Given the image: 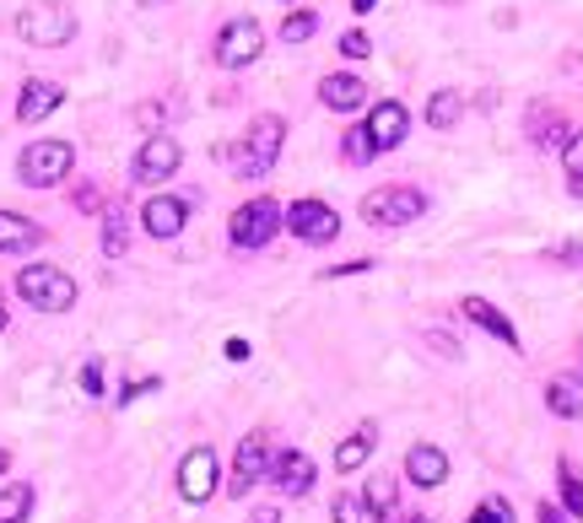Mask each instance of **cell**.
Instances as JSON below:
<instances>
[{
	"instance_id": "6da1fadb",
	"label": "cell",
	"mask_w": 583,
	"mask_h": 523,
	"mask_svg": "<svg viewBox=\"0 0 583 523\" xmlns=\"http://www.w3.org/2000/svg\"><path fill=\"white\" fill-rule=\"evenodd\" d=\"M17 39L33 43V49H65L76 39V11L60 0H33L17 11Z\"/></svg>"
},
{
	"instance_id": "7a4b0ae2",
	"label": "cell",
	"mask_w": 583,
	"mask_h": 523,
	"mask_svg": "<svg viewBox=\"0 0 583 523\" xmlns=\"http://www.w3.org/2000/svg\"><path fill=\"white\" fill-rule=\"evenodd\" d=\"M282 141H287V120H282V114H259V120L244 130L238 152H233L238 178H265V173L276 167V157H282Z\"/></svg>"
},
{
	"instance_id": "3957f363",
	"label": "cell",
	"mask_w": 583,
	"mask_h": 523,
	"mask_svg": "<svg viewBox=\"0 0 583 523\" xmlns=\"http://www.w3.org/2000/svg\"><path fill=\"white\" fill-rule=\"evenodd\" d=\"M17 297L39 314H71L76 308V281L60 265H22L17 270Z\"/></svg>"
},
{
	"instance_id": "277c9868",
	"label": "cell",
	"mask_w": 583,
	"mask_h": 523,
	"mask_svg": "<svg viewBox=\"0 0 583 523\" xmlns=\"http://www.w3.org/2000/svg\"><path fill=\"white\" fill-rule=\"evenodd\" d=\"M71 167H76V146H71V141H33V146L17 157V178H22L28 189H54V184L71 178Z\"/></svg>"
},
{
	"instance_id": "5b68a950",
	"label": "cell",
	"mask_w": 583,
	"mask_h": 523,
	"mask_svg": "<svg viewBox=\"0 0 583 523\" xmlns=\"http://www.w3.org/2000/svg\"><path fill=\"white\" fill-rule=\"evenodd\" d=\"M357 211H362L368 227H411L421 211H427V195L411 189V184H383V189H374V195H362Z\"/></svg>"
},
{
	"instance_id": "8992f818",
	"label": "cell",
	"mask_w": 583,
	"mask_h": 523,
	"mask_svg": "<svg viewBox=\"0 0 583 523\" xmlns=\"http://www.w3.org/2000/svg\"><path fill=\"white\" fill-rule=\"evenodd\" d=\"M282 227H287V211L270 201V195H259V201H244L238 211H233L227 238H233V248H265Z\"/></svg>"
},
{
	"instance_id": "52a82bcc",
	"label": "cell",
	"mask_w": 583,
	"mask_h": 523,
	"mask_svg": "<svg viewBox=\"0 0 583 523\" xmlns=\"http://www.w3.org/2000/svg\"><path fill=\"white\" fill-rule=\"evenodd\" d=\"M216 65L222 71H244V65H254L259 54H265V28L254 22V17H233L222 33H216Z\"/></svg>"
},
{
	"instance_id": "ba28073f",
	"label": "cell",
	"mask_w": 583,
	"mask_h": 523,
	"mask_svg": "<svg viewBox=\"0 0 583 523\" xmlns=\"http://www.w3.org/2000/svg\"><path fill=\"white\" fill-rule=\"evenodd\" d=\"M216 481H222V464H216V448H190L184 459H178V496L190 502V507H201L216 496Z\"/></svg>"
},
{
	"instance_id": "9c48e42d",
	"label": "cell",
	"mask_w": 583,
	"mask_h": 523,
	"mask_svg": "<svg viewBox=\"0 0 583 523\" xmlns=\"http://www.w3.org/2000/svg\"><path fill=\"white\" fill-rule=\"evenodd\" d=\"M270 438L265 432H249L244 443H238V453H233V475H227V496H249L254 485L270 475Z\"/></svg>"
},
{
	"instance_id": "30bf717a",
	"label": "cell",
	"mask_w": 583,
	"mask_h": 523,
	"mask_svg": "<svg viewBox=\"0 0 583 523\" xmlns=\"http://www.w3.org/2000/svg\"><path fill=\"white\" fill-rule=\"evenodd\" d=\"M178 162H184V146H178L173 135H146L135 162H130V178H135V184H167V178L178 173Z\"/></svg>"
},
{
	"instance_id": "8fae6325",
	"label": "cell",
	"mask_w": 583,
	"mask_h": 523,
	"mask_svg": "<svg viewBox=\"0 0 583 523\" xmlns=\"http://www.w3.org/2000/svg\"><path fill=\"white\" fill-rule=\"evenodd\" d=\"M287 233L297 243H335L340 238V216H335V205L325 201H292L287 205Z\"/></svg>"
},
{
	"instance_id": "7c38bea8",
	"label": "cell",
	"mask_w": 583,
	"mask_h": 523,
	"mask_svg": "<svg viewBox=\"0 0 583 523\" xmlns=\"http://www.w3.org/2000/svg\"><path fill=\"white\" fill-rule=\"evenodd\" d=\"M362 130H368V141H374L378 157H383V152H395V146L411 135V114H406V103L383 98V103H374V109H368V124H362Z\"/></svg>"
},
{
	"instance_id": "4fadbf2b",
	"label": "cell",
	"mask_w": 583,
	"mask_h": 523,
	"mask_svg": "<svg viewBox=\"0 0 583 523\" xmlns=\"http://www.w3.org/2000/svg\"><path fill=\"white\" fill-rule=\"evenodd\" d=\"M319 481V470H314V459L303 453V448H282L276 459H270V485L282 491V496H308Z\"/></svg>"
},
{
	"instance_id": "5bb4252c",
	"label": "cell",
	"mask_w": 583,
	"mask_h": 523,
	"mask_svg": "<svg viewBox=\"0 0 583 523\" xmlns=\"http://www.w3.org/2000/svg\"><path fill=\"white\" fill-rule=\"evenodd\" d=\"M65 103V86L60 81H43V76H28L22 92H17V120L22 124H43L54 109Z\"/></svg>"
},
{
	"instance_id": "9a60e30c",
	"label": "cell",
	"mask_w": 583,
	"mask_h": 523,
	"mask_svg": "<svg viewBox=\"0 0 583 523\" xmlns=\"http://www.w3.org/2000/svg\"><path fill=\"white\" fill-rule=\"evenodd\" d=\"M184 222H190V201H178V195H152V201L141 205V227L152 233V238H178L184 233Z\"/></svg>"
},
{
	"instance_id": "2e32d148",
	"label": "cell",
	"mask_w": 583,
	"mask_h": 523,
	"mask_svg": "<svg viewBox=\"0 0 583 523\" xmlns=\"http://www.w3.org/2000/svg\"><path fill=\"white\" fill-rule=\"evenodd\" d=\"M319 103H325L330 114H357V109H368V81L335 71V76L319 81Z\"/></svg>"
},
{
	"instance_id": "e0dca14e",
	"label": "cell",
	"mask_w": 583,
	"mask_h": 523,
	"mask_svg": "<svg viewBox=\"0 0 583 523\" xmlns=\"http://www.w3.org/2000/svg\"><path fill=\"white\" fill-rule=\"evenodd\" d=\"M459 314L475 324V329H487L492 340H502L508 351H519V329H513V319L502 314L498 302H487V297H464V302H459Z\"/></svg>"
},
{
	"instance_id": "ac0fdd59",
	"label": "cell",
	"mask_w": 583,
	"mask_h": 523,
	"mask_svg": "<svg viewBox=\"0 0 583 523\" xmlns=\"http://www.w3.org/2000/svg\"><path fill=\"white\" fill-rule=\"evenodd\" d=\"M406 475H411V485H421V491H438V485L449 481V453L438 443H417L406 453Z\"/></svg>"
},
{
	"instance_id": "d6986e66",
	"label": "cell",
	"mask_w": 583,
	"mask_h": 523,
	"mask_svg": "<svg viewBox=\"0 0 583 523\" xmlns=\"http://www.w3.org/2000/svg\"><path fill=\"white\" fill-rule=\"evenodd\" d=\"M545 410H551L556 421H583V378L579 372H556V378L545 383Z\"/></svg>"
},
{
	"instance_id": "ffe728a7",
	"label": "cell",
	"mask_w": 583,
	"mask_h": 523,
	"mask_svg": "<svg viewBox=\"0 0 583 523\" xmlns=\"http://www.w3.org/2000/svg\"><path fill=\"white\" fill-rule=\"evenodd\" d=\"M43 243V227L22 211H0V254H28Z\"/></svg>"
},
{
	"instance_id": "44dd1931",
	"label": "cell",
	"mask_w": 583,
	"mask_h": 523,
	"mask_svg": "<svg viewBox=\"0 0 583 523\" xmlns=\"http://www.w3.org/2000/svg\"><path fill=\"white\" fill-rule=\"evenodd\" d=\"M374 448H378V427L368 421V427H357L346 443L335 448V470H340V475H357V470L374 459Z\"/></svg>"
},
{
	"instance_id": "7402d4cb",
	"label": "cell",
	"mask_w": 583,
	"mask_h": 523,
	"mask_svg": "<svg viewBox=\"0 0 583 523\" xmlns=\"http://www.w3.org/2000/svg\"><path fill=\"white\" fill-rule=\"evenodd\" d=\"M530 135H535V146H541V152H551V146H567V141H573V124L562 120V114H551V109H535V114H530Z\"/></svg>"
},
{
	"instance_id": "603a6c76",
	"label": "cell",
	"mask_w": 583,
	"mask_h": 523,
	"mask_svg": "<svg viewBox=\"0 0 583 523\" xmlns=\"http://www.w3.org/2000/svg\"><path fill=\"white\" fill-rule=\"evenodd\" d=\"M125 248H130V211L114 201L109 211H103V254H109V259H120Z\"/></svg>"
},
{
	"instance_id": "cb8c5ba5",
	"label": "cell",
	"mask_w": 583,
	"mask_h": 523,
	"mask_svg": "<svg viewBox=\"0 0 583 523\" xmlns=\"http://www.w3.org/2000/svg\"><path fill=\"white\" fill-rule=\"evenodd\" d=\"M556 485H562V513L583 523V475L573 459H556Z\"/></svg>"
},
{
	"instance_id": "d4e9b609",
	"label": "cell",
	"mask_w": 583,
	"mask_h": 523,
	"mask_svg": "<svg viewBox=\"0 0 583 523\" xmlns=\"http://www.w3.org/2000/svg\"><path fill=\"white\" fill-rule=\"evenodd\" d=\"M459 114H464V98H459L454 86H443V92L427 98V124H432V130H454Z\"/></svg>"
},
{
	"instance_id": "484cf974",
	"label": "cell",
	"mask_w": 583,
	"mask_h": 523,
	"mask_svg": "<svg viewBox=\"0 0 583 523\" xmlns=\"http://www.w3.org/2000/svg\"><path fill=\"white\" fill-rule=\"evenodd\" d=\"M28 513H33V485H0V523H28Z\"/></svg>"
},
{
	"instance_id": "4316f807",
	"label": "cell",
	"mask_w": 583,
	"mask_h": 523,
	"mask_svg": "<svg viewBox=\"0 0 583 523\" xmlns=\"http://www.w3.org/2000/svg\"><path fill=\"white\" fill-rule=\"evenodd\" d=\"M330 513H335V523H383L374 507H368L362 491H340V496L330 502Z\"/></svg>"
},
{
	"instance_id": "83f0119b",
	"label": "cell",
	"mask_w": 583,
	"mask_h": 523,
	"mask_svg": "<svg viewBox=\"0 0 583 523\" xmlns=\"http://www.w3.org/2000/svg\"><path fill=\"white\" fill-rule=\"evenodd\" d=\"M314 33H319V11H308V6H297L282 22V43H308Z\"/></svg>"
},
{
	"instance_id": "f1b7e54d",
	"label": "cell",
	"mask_w": 583,
	"mask_h": 523,
	"mask_svg": "<svg viewBox=\"0 0 583 523\" xmlns=\"http://www.w3.org/2000/svg\"><path fill=\"white\" fill-rule=\"evenodd\" d=\"M340 157L351 162V167H362V162H374V157H378V146L368 141V130H362V124L340 135Z\"/></svg>"
},
{
	"instance_id": "f546056e",
	"label": "cell",
	"mask_w": 583,
	"mask_h": 523,
	"mask_svg": "<svg viewBox=\"0 0 583 523\" xmlns=\"http://www.w3.org/2000/svg\"><path fill=\"white\" fill-rule=\"evenodd\" d=\"M362 496H368V507H374L378 519H383V513H395V481H389V475H374Z\"/></svg>"
},
{
	"instance_id": "4dcf8cb0",
	"label": "cell",
	"mask_w": 583,
	"mask_h": 523,
	"mask_svg": "<svg viewBox=\"0 0 583 523\" xmlns=\"http://www.w3.org/2000/svg\"><path fill=\"white\" fill-rule=\"evenodd\" d=\"M464 523H513V507H508V496H487Z\"/></svg>"
},
{
	"instance_id": "1f68e13d",
	"label": "cell",
	"mask_w": 583,
	"mask_h": 523,
	"mask_svg": "<svg viewBox=\"0 0 583 523\" xmlns=\"http://www.w3.org/2000/svg\"><path fill=\"white\" fill-rule=\"evenodd\" d=\"M335 49H340L346 60H368V54H374V39H368L362 28H351V33H340V43H335Z\"/></svg>"
},
{
	"instance_id": "d6a6232c",
	"label": "cell",
	"mask_w": 583,
	"mask_h": 523,
	"mask_svg": "<svg viewBox=\"0 0 583 523\" xmlns=\"http://www.w3.org/2000/svg\"><path fill=\"white\" fill-rule=\"evenodd\" d=\"M562 167H567L573 184H583V130H573V141L562 146Z\"/></svg>"
},
{
	"instance_id": "836d02e7",
	"label": "cell",
	"mask_w": 583,
	"mask_h": 523,
	"mask_svg": "<svg viewBox=\"0 0 583 523\" xmlns=\"http://www.w3.org/2000/svg\"><path fill=\"white\" fill-rule=\"evenodd\" d=\"M167 114H173L167 103H141V109H135V124H146L152 135H163V120H167Z\"/></svg>"
},
{
	"instance_id": "e575fe53",
	"label": "cell",
	"mask_w": 583,
	"mask_h": 523,
	"mask_svg": "<svg viewBox=\"0 0 583 523\" xmlns=\"http://www.w3.org/2000/svg\"><path fill=\"white\" fill-rule=\"evenodd\" d=\"M374 270V259H346V265H330L325 270V281H340V276H368Z\"/></svg>"
},
{
	"instance_id": "d590c367",
	"label": "cell",
	"mask_w": 583,
	"mask_h": 523,
	"mask_svg": "<svg viewBox=\"0 0 583 523\" xmlns=\"http://www.w3.org/2000/svg\"><path fill=\"white\" fill-rule=\"evenodd\" d=\"M82 389L92 394V400L103 394V362H86V367H82Z\"/></svg>"
},
{
	"instance_id": "8d00e7d4",
	"label": "cell",
	"mask_w": 583,
	"mask_h": 523,
	"mask_svg": "<svg viewBox=\"0 0 583 523\" xmlns=\"http://www.w3.org/2000/svg\"><path fill=\"white\" fill-rule=\"evenodd\" d=\"M545 259H556V265H583V243H562V248H551Z\"/></svg>"
},
{
	"instance_id": "74e56055",
	"label": "cell",
	"mask_w": 583,
	"mask_h": 523,
	"mask_svg": "<svg viewBox=\"0 0 583 523\" xmlns=\"http://www.w3.org/2000/svg\"><path fill=\"white\" fill-rule=\"evenodd\" d=\"M146 389H157V378H135V383H125V389H120V404L141 400V394H146Z\"/></svg>"
},
{
	"instance_id": "f35d334b",
	"label": "cell",
	"mask_w": 583,
	"mask_h": 523,
	"mask_svg": "<svg viewBox=\"0 0 583 523\" xmlns=\"http://www.w3.org/2000/svg\"><path fill=\"white\" fill-rule=\"evenodd\" d=\"M535 519H541V523H567V513H562L556 502H541V507H535Z\"/></svg>"
},
{
	"instance_id": "ab89813d",
	"label": "cell",
	"mask_w": 583,
	"mask_h": 523,
	"mask_svg": "<svg viewBox=\"0 0 583 523\" xmlns=\"http://www.w3.org/2000/svg\"><path fill=\"white\" fill-rule=\"evenodd\" d=\"M76 205H82V211H98V205H103V195H98L92 184H82V189H76Z\"/></svg>"
},
{
	"instance_id": "60d3db41",
	"label": "cell",
	"mask_w": 583,
	"mask_h": 523,
	"mask_svg": "<svg viewBox=\"0 0 583 523\" xmlns=\"http://www.w3.org/2000/svg\"><path fill=\"white\" fill-rule=\"evenodd\" d=\"M227 362H249V340H227Z\"/></svg>"
},
{
	"instance_id": "b9f144b4",
	"label": "cell",
	"mask_w": 583,
	"mask_h": 523,
	"mask_svg": "<svg viewBox=\"0 0 583 523\" xmlns=\"http://www.w3.org/2000/svg\"><path fill=\"white\" fill-rule=\"evenodd\" d=\"M249 523H282V507H254Z\"/></svg>"
},
{
	"instance_id": "7bdbcfd3",
	"label": "cell",
	"mask_w": 583,
	"mask_h": 523,
	"mask_svg": "<svg viewBox=\"0 0 583 523\" xmlns=\"http://www.w3.org/2000/svg\"><path fill=\"white\" fill-rule=\"evenodd\" d=\"M374 6H378V0H351V11H357V17H368Z\"/></svg>"
},
{
	"instance_id": "ee69618b",
	"label": "cell",
	"mask_w": 583,
	"mask_h": 523,
	"mask_svg": "<svg viewBox=\"0 0 583 523\" xmlns=\"http://www.w3.org/2000/svg\"><path fill=\"white\" fill-rule=\"evenodd\" d=\"M6 470H11V453H6V448H0V475H6Z\"/></svg>"
},
{
	"instance_id": "f6af8a7d",
	"label": "cell",
	"mask_w": 583,
	"mask_h": 523,
	"mask_svg": "<svg viewBox=\"0 0 583 523\" xmlns=\"http://www.w3.org/2000/svg\"><path fill=\"white\" fill-rule=\"evenodd\" d=\"M135 6H167V0H135Z\"/></svg>"
},
{
	"instance_id": "bcb514c9",
	"label": "cell",
	"mask_w": 583,
	"mask_h": 523,
	"mask_svg": "<svg viewBox=\"0 0 583 523\" xmlns=\"http://www.w3.org/2000/svg\"><path fill=\"white\" fill-rule=\"evenodd\" d=\"M573 201H583V184H573Z\"/></svg>"
},
{
	"instance_id": "7dc6e473",
	"label": "cell",
	"mask_w": 583,
	"mask_h": 523,
	"mask_svg": "<svg viewBox=\"0 0 583 523\" xmlns=\"http://www.w3.org/2000/svg\"><path fill=\"white\" fill-rule=\"evenodd\" d=\"M0 329H6V302H0Z\"/></svg>"
},
{
	"instance_id": "c3c4849f",
	"label": "cell",
	"mask_w": 583,
	"mask_h": 523,
	"mask_svg": "<svg viewBox=\"0 0 583 523\" xmlns=\"http://www.w3.org/2000/svg\"><path fill=\"white\" fill-rule=\"evenodd\" d=\"M438 6H459V0H438Z\"/></svg>"
},
{
	"instance_id": "681fc988",
	"label": "cell",
	"mask_w": 583,
	"mask_h": 523,
	"mask_svg": "<svg viewBox=\"0 0 583 523\" xmlns=\"http://www.w3.org/2000/svg\"><path fill=\"white\" fill-rule=\"evenodd\" d=\"M406 523H427V519H406Z\"/></svg>"
},
{
	"instance_id": "f907efd6",
	"label": "cell",
	"mask_w": 583,
	"mask_h": 523,
	"mask_svg": "<svg viewBox=\"0 0 583 523\" xmlns=\"http://www.w3.org/2000/svg\"><path fill=\"white\" fill-rule=\"evenodd\" d=\"M282 6H292V0H282Z\"/></svg>"
}]
</instances>
